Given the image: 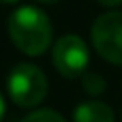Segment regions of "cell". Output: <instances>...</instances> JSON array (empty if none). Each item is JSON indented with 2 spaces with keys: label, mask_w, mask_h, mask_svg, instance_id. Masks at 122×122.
Returning <instances> with one entry per match:
<instances>
[{
  "label": "cell",
  "mask_w": 122,
  "mask_h": 122,
  "mask_svg": "<svg viewBox=\"0 0 122 122\" xmlns=\"http://www.w3.org/2000/svg\"><path fill=\"white\" fill-rule=\"evenodd\" d=\"M9 34L13 45L26 56H43L54 36L49 17L36 6H19L9 17Z\"/></svg>",
  "instance_id": "6da1fadb"
},
{
  "label": "cell",
  "mask_w": 122,
  "mask_h": 122,
  "mask_svg": "<svg viewBox=\"0 0 122 122\" xmlns=\"http://www.w3.org/2000/svg\"><path fill=\"white\" fill-rule=\"evenodd\" d=\"M9 97L19 107H36L47 97V77L45 73L28 62L13 66L6 84Z\"/></svg>",
  "instance_id": "7a4b0ae2"
},
{
  "label": "cell",
  "mask_w": 122,
  "mask_h": 122,
  "mask_svg": "<svg viewBox=\"0 0 122 122\" xmlns=\"http://www.w3.org/2000/svg\"><path fill=\"white\" fill-rule=\"evenodd\" d=\"M90 36L101 58L122 66V11H109L97 17Z\"/></svg>",
  "instance_id": "3957f363"
},
{
  "label": "cell",
  "mask_w": 122,
  "mask_h": 122,
  "mask_svg": "<svg viewBox=\"0 0 122 122\" xmlns=\"http://www.w3.org/2000/svg\"><path fill=\"white\" fill-rule=\"evenodd\" d=\"M88 60H90L88 47L77 34H64L62 39L56 41V45L51 49V62H54L56 71L66 79L86 75Z\"/></svg>",
  "instance_id": "277c9868"
},
{
  "label": "cell",
  "mask_w": 122,
  "mask_h": 122,
  "mask_svg": "<svg viewBox=\"0 0 122 122\" xmlns=\"http://www.w3.org/2000/svg\"><path fill=\"white\" fill-rule=\"evenodd\" d=\"M75 122H116V114L107 103L101 101H88L75 107L73 114Z\"/></svg>",
  "instance_id": "5b68a950"
},
{
  "label": "cell",
  "mask_w": 122,
  "mask_h": 122,
  "mask_svg": "<svg viewBox=\"0 0 122 122\" xmlns=\"http://www.w3.org/2000/svg\"><path fill=\"white\" fill-rule=\"evenodd\" d=\"M84 90L92 97H99L105 92V79L97 73H86L84 75Z\"/></svg>",
  "instance_id": "8992f818"
},
{
  "label": "cell",
  "mask_w": 122,
  "mask_h": 122,
  "mask_svg": "<svg viewBox=\"0 0 122 122\" xmlns=\"http://www.w3.org/2000/svg\"><path fill=\"white\" fill-rule=\"evenodd\" d=\"M21 122H66V120L54 109H36V112L28 114Z\"/></svg>",
  "instance_id": "52a82bcc"
},
{
  "label": "cell",
  "mask_w": 122,
  "mask_h": 122,
  "mask_svg": "<svg viewBox=\"0 0 122 122\" xmlns=\"http://www.w3.org/2000/svg\"><path fill=\"white\" fill-rule=\"evenodd\" d=\"M99 4H103V6H109V9H116V6H120L122 0H97Z\"/></svg>",
  "instance_id": "ba28073f"
},
{
  "label": "cell",
  "mask_w": 122,
  "mask_h": 122,
  "mask_svg": "<svg viewBox=\"0 0 122 122\" xmlns=\"http://www.w3.org/2000/svg\"><path fill=\"white\" fill-rule=\"evenodd\" d=\"M36 2H41V4H54V2H60V0H36Z\"/></svg>",
  "instance_id": "9c48e42d"
},
{
  "label": "cell",
  "mask_w": 122,
  "mask_h": 122,
  "mask_svg": "<svg viewBox=\"0 0 122 122\" xmlns=\"http://www.w3.org/2000/svg\"><path fill=\"white\" fill-rule=\"evenodd\" d=\"M13 2H17V0H4V4H13Z\"/></svg>",
  "instance_id": "30bf717a"
}]
</instances>
